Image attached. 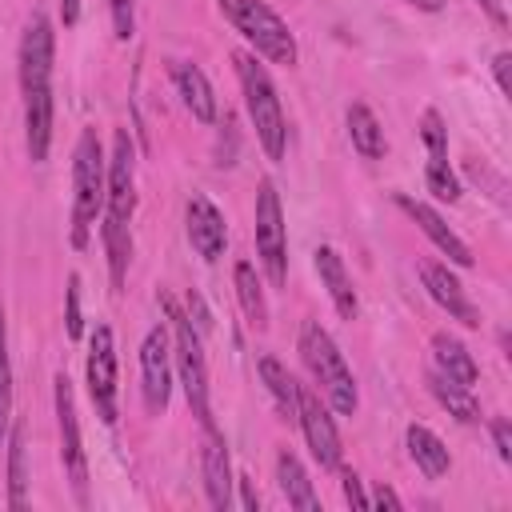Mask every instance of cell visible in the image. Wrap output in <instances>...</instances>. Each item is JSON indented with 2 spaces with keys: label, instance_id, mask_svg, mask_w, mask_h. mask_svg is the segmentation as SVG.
Wrapping results in <instances>:
<instances>
[{
  "label": "cell",
  "instance_id": "obj_3",
  "mask_svg": "<svg viewBox=\"0 0 512 512\" xmlns=\"http://www.w3.org/2000/svg\"><path fill=\"white\" fill-rule=\"evenodd\" d=\"M232 64H236V76H240L244 104H248V116H252L260 148L268 152V160H284L288 124H284V108H280V96H276V84H272L268 68L256 64V56H248V52H236Z\"/></svg>",
  "mask_w": 512,
  "mask_h": 512
},
{
  "label": "cell",
  "instance_id": "obj_38",
  "mask_svg": "<svg viewBox=\"0 0 512 512\" xmlns=\"http://www.w3.org/2000/svg\"><path fill=\"white\" fill-rule=\"evenodd\" d=\"M60 16H64V24H76L80 20V0H60Z\"/></svg>",
  "mask_w": 512,
  "mask_h": 512
},
{
  "label": "cell",
  "instance_id": "obj_20",
  "mask_svg": "<svg viewBox=\"0 0 512 512\" xmlns=\"http://www.w3.org/2000/svg\"><path fill=\"white\" fill-rule=\"evenodd\" d=\"M432 364H436L440 376H448V380H456V384H464V388H472L476 376H480L472 352H468L452 332H436V336H432Z\"/></svg>",
  "mask_w": 512,
  "mask_h": 512
},
{
  "label": "cell",
  "instance_id": "obj_28",
  "mask_svg": "<svg viewBox=\"0 0 512 512\" xmlns=\"http://www.w3.org/2000/svg\"><path fill=\"white\" fill-rule=\"evenodd\" d=\"M8 424H12V360H8V328L0 304V440H8Z\"/></svg>",
  "mask_w": 512,
  "mask_h": 512
},
{
  "label": "cell",
  "instance_id": "obj_21",
  "mask_svg": "<svg viewBox=\"0 0 512 512\" xmlns=\"http://www.w3.org/2000/svg\"><path fill=\"white\" fill-rule=\"evenodd\" d=\"M404 440H408V456H412V464L428 476V480H440L444 472H448V448H444V440L432 432V428H424V424H408V432H404Z\"/></svg>",
  "mask_w": 512,
  "mask_h": 512
},
{
  "label": "cell",
  "instance_id": "obj_18",
  "mask_svg": "<svg viewBox=\"0 0 512 512\" xmlns=\"http://www.w3.org/2000/svg\"><path fill=\"white\" fill-rule=\"evenodd\" d=\"M52 88H32L24 92V136H28V156L32 164L48 160V144H52Z\"/></svg>",
  "mask_w": 512,
  "mask_h": 512
},
{
  "label": "cell",
  "instance_id": "obj_25",
  "mask_svg": "<svg viewBox=\"0 0 512 512\" xmlns=\"http://www.w3.org/2000/svg\"><path fill=\"white\" fill-rule=\"evenodd\" d=\"M260 380L276 404V412L284 420H296V376L276 360V356H260Z\"/></svg>",
  "mask_w": 512,
  "mask_h": 512
},
{
  "label": "cell",
  "instance_id": "obj_4",
  "mask_svg": "<svg viewBox=\"0 0 512 512\" xmlns=\"http://www.w3.org/2000/svg\"><path fill=\"white\" fill-rule=\"evenodd\" d=\"M300 356H304L308 372L316 376V384H320L324 400L332 404V412L352 416V412H356V404H360V396H356V380H352V368L344 364V352L336 348V340H332L316 320H308V324L300 328Z\"/></svg>",
  "mask_w": 512,
  "mask_h": 512
},
{
  "label": "cell",
  "instance_id": "obj_13",
  "mask_svg": "<svg viewBox=\"0 0 512 512\" xmlns=\"http://www.w3.org/2000/svg\"><path fill=\"white\" fill-rule=\"evenodd\" d=\"M184 220H188V244H192L204 260H220V256H224V244H228L224 212H220L204 192H192V196H188V208H184Z\"/></svg>",
  "mask_w": 512,
  "mask_h": 512
},
{
  "label": "cell",
  "instance_id": "obj_30",
  "mask_svg": "<svg viewBox=\"0 0 512 512\" xmlns=\"http://www.w3.org/2000/svg\"><path fill=\"white\" fill-rule=\"evenodd\" d=\"M420 136L428 144V160H448V128H444V120H440L436 108H428L420 116Z\"/></svg>",
  "mask_w": 512,
  "mask_h": 512
},
{
  "label": "cell",
  "instance_id": "obj_12",
  "mask_svg": "<svg viewBox=\"0 0 512 512\" xmlns=\"http://www.w3.org/2000/svg\"><path fill=\"white\" fill-rule=\"evenodd\" d=\"M168 332L164 324L148 328L144 344H140V380H144V404L148 412H164L168 408V392H172V352H168Z\"/></svg>",
  "mask_w": 512,
  "mask_h": 512
},
{
  "label": "cell",
  "instance_id": "obj_32",
  "mask_svg": "<svg viewBox=\"0 0 512 512\" xmlns=\"http://www.w3.org/2000/svg\"><path fill=\"white\" fill-rule=\"evenodd\" d=\"M108 8H112V28H116V36L128 40V36H132V0H108Z\"/></svg>",
  "mask_w": 512,
  "mask_h": 512
},
{
  "label": "cell",
  "instance_id": "obj_15",
  "mask_svg": "<svg viewBox=\"0 0 512 512\" xmlns=\"http://www.w3.org/2000/svg\"><path fill=\"white\" fill-rule=\"evenodd\" d=\"M420 276H424V288H428V296L452 316V320H460L464 328H480V312H476V304L468 300V292H464V284L444 268V264H432V260H424L420 264Z\"/></svg>",
  "mask_w": 512,
  "mask_h": 512
},
{
  "label": "cell",
  "instance_id": "obj_23",
  "mask_svg": "<svg viewBox=\"0 0 512 512\" xmlns=\"http://www.w3.org/2000/svg\"><path fill=\"white\" fill-rule=\"evenodd\" d=\"M348 136H352V148L364 160H380L384 156V128H380L376 112L368 104H360V100L348 108Z\"/></svg>",
  "mask_w": 512,
  "mask_h": 512
},
{
  "label": "cell",
  "instance_id": "obj_6",
  "mask_svg": "<svg viewBox=\"0 0 512 512\" xmlns=\"http://www.w3.org/2000/svg\"><path fill=\"white\" fill-rule=\"evenodd\" d=\"M220 12L228 16V24L272 64H296V36L292 28L264 4V0H216Z\"/></svg>",
  "mask_w": 512,
  "mask_h": 512
},
{
  "label": "cell",
  "instance_id": "obj_31",
  "mask_svg": "<svg viewBox=\"0 0 512 512\" xmlns=\"http://www.w3.org/2000/svg\"><path fill=\"white\" fill-rule=\"evenodd\" d=\"M64 324H68V336L80 340V332H84V320H80V276H68V312H64Z\"/></svg>",
  "mask_w": 512,
  "mask_h": 512
},
{
  "label": "cell",
  "instance_id": "obj_27",
  "mask_svg": "<svg viewBox=\"0 0 512 512\" xmlns=\"http://www.w3.org/2000/svg\"><path fill=\"white\" fill-rule=\"evenodd\" d=\"M432 396L448 408V416H456L460 424H476L480 420V404L472 400V388H464V384H456V380H448V376H440V372H432Z\"/></svg>",
  "mask_w": 512,
  "mask_h": 512
},
{
  "label": "cell",
  "instance_id": "obj_16",
  "mask_svg": "<svg viewBox=\"0 0 512 512\" xmlns=\"http://www.w3.org/2000/svg\"><path fill=\"white\" fill-rule=\"evenodd\" d=\"M200 472H204L208 504L224 512V508L232 504V460H228L224 436H220L216 428H212V432H204V444H200Z\"/></svg>",
  "mask_w": 512,
  "mask_h": 512
},
{
  "label": "cell",
  "instance_id": "obj_36",
  "mask_svg": "<svg viewBox=\"0 0 512 512\" xmlns=\"http://www.w3.org/2000/svg\"><path fill=\"white\" fill-rule=\"evenodd\" d=\"M368 508H392V512H400V496H396L392 488H384V484H380V488L368 496Z\"/></svg>",
  "mask_w": 512,
  "mask_h": 512
},
{
  "label": "cell",
  "instance_id": "obj_29",
  "mask_svg": "<svg viewBox=\"0 0 512 512\" xmlns=\"http://www.w3.org/2000/svg\"><path fill=\"white\" fill-rule=\"evenodd\" d=\"M424 180H428V192L436 196V200H460V180H456V172L448 168V160H428V168H424Z\"/></svg>",
  "mask_w": 512,
  "mask_h": 512
},
{
  "label": "cell",
  "instance_id": "obj_5",
  "mask_svg": "<svg viewBox=\"0 0 512 512\" xmlns=\"http://www.w3.org/2000/svg\"><path fill=\"white\" fill-rule=\"evenodd\" d=\"M168 320H172V336H176V372H180V384H184V396H188V408L192 416L204 424V432L216 428L212 420V408H208V364H204V344H200V328L176 308V300L164 292L160 296Z\"/></svg>",
  "mask_w": 512,
  "mask_h": 512
},
{
  "label": "cell",
  "instance_id": "obj_8",
  "mask_svg": "<svg viewBox=\"0 0 512 512\" xmlns=\"http://www.w3.org/2000/svg\"><path fill=\"white\" fill-rule=\"evenodd\" d=\"M52 384H56V416H60V460H64V472L72 480L76 500L88 504V456H84V440H80V416H76L72 380L60 372Z\"/></svg>",
  "mask_w": 512,
  "mask_h": 512
},
{
  "label": "cell",
  "instance_id": "obj_19",
  "mask_svg": "<svg viewBox=\"0 0 512 512\" xmlns=\"http://www.w3.org/2000/svg\"><path fill=\"white\" fill-rule=\"evenodd\" d=\"M316 272H320V284L328 288L336 312H340L344 320H356V308H360V304H356V288H352V280H348V268H344L340 252L328 248V244H320V248H316Z\"/></svg>",
  "mask_w": 512,
  "mask_h": 512
},
{
  "label": "cell",
  "instance_id": "obj_9",
  "mask_svg": "<svg viewBox=\"0 0 512 512\" xmlns=\"http://www.w3.org/2000/svg\"><path fill=\"white\" fill-rule=\"evenodd\" d=\"M116 344H112V328L96 324L92 340H88V396L96 404V416L104 424H116L120 408H116Z\"/></svg>",
  "mask_w": 512,
  "mask_h": 512
},
{
  "label": "cell",
  "instance_id": "obj_1",
  "mask_svg": "<svg viewBox=\"0 0 512 512\" xmlns=\"http://www.w3.org/2000/svg\"><path fill=\"white\" fill-rule=\"evenodd\" d=\"M132 208H136V148H132V136L120 128L112 140L108 192H104V252H108V272L116 292L124 288V272L132 260V236H128Z\"/></svg>",
  "mask_w": 512,
  "mask_h": 512
},
{
  "label": "cell",
  "instance_id": "obj_7",
  "mask_svg": "<svg viewBox=\"0 0 512 512\" xmlns=\"http://www.w3.org/2000/svg\"><path fill=\"white\" fill-rule=\"evenodd\" d=\"M256 252H260L268 280L280 288L288 280V232H284L280 192L272 180H264L256 192Z\"/></svg>",
  "mask_w": 512,
  "mask_h": 512
},
{
  "label": "cell",
  "instance_id": "obj_39",
  "mask_svg": "<svg viewBox=\"0 0 512 512\" xmlns=\"http://www.w3.org/2000/svg\"><path fill=\"white\" fill-rule=\"evenodd\" d=\"M412 8H424V12H440L444 8V0H408Z\"/></svg>",
  "mask_w": 512,
  "mask_h": 512
},
{
  "label": "cell",
  "instance_id": "obj_10",
  "mask_svg": "<svg viewBox=\"0 0 512 512\" xmlns=\"http://www.w3.org/2000/svg\"><path fill=\"white\" fill-rule=\"evenodd\" d=\"M52 60H56V32L44 12H32L20 36V92L52 88Z\"/></svg>",
  "mask_w": 512,
  "mask_h": 512
},
{
  "label": "cell",
  "instance_id": "obj_34",
  "mask_svg": "<svg viewBox=\"0 0 512 512\" xmlns=\"http://www.w3.org/2000/svg\"><path fill=\"white\" fill-rule=\"evenodd\" d=\"M344 500H348L352 508H368V496H364V488H360V476H356V472H344Z\"/></svg>",
  "mask_w": 512,
  "mask_h": 512
},
{
  "label": "cell",
  "instance_id": "obj_24",
  "mask_svg": "<svg viewBox=\"0 0 512 512\" xmlns=\"http://www.w3.org/2000/svg\"><path fill=\"white\" fill-rule=\"evenodd\" d=\"M232 280H236V300L248 316L252 328H268V304H264V288H260V276L248 260H236L232 268Z\"/></svg>",
  "mask_w": 512,
  "mask_h": 512
},
{
  "label": "cell",
  "instance_id": "obj_11",
  "mask_svg": "<svg viewBox=\"0 0 512 512\" xmlns=\"http://www.w3.org/2000/svg\"><path fill=\"white\" fill-rule=\"evenodd\" d=\"M296 424L304 428V440L320 468H340V432L320 404V396L308 384H296Z\"/></svg>",
  "mask_w": 512,
  "mask_h": 512
},
{
  "label": "cell",
  "instance_id": "obj_26",
  "mask_svg": "<svg viewBox=\"0 0 512 512\" xmlns=\"http://www.w3.org/2000/svg\"><path fill=\"white\" fill-rule=\"evenodd\" d=\"M28 504V452H24V424L8 428V508Z\"/></svg>",
  "mask_w": 512,
  "mask_h": 512
},
{
  "label": "cell",
  "instance_id": "obj_33",
  "mask_svg": "<svg viewBox=\"0 0 512 512\" xmlns=\"http://www.w3.org/2000/svg\"><path fill=\"white\" fill-rule=\"evenodd\" d=\"M492 440H496L500 460L508 464V460H512V424H508L504 416H496V420H492Z\"/></svg>",
  "mask_w": 512,
  "mask_h": 512
},
{
  "label": "cell",
  "instance_id": "obj_35",
  "mask_svg": "<svg viewBox=\"0 0 512 512\" xmlns=\"http://www.w3.org/2000/svg\"><path fill=\"white\" fill-rule=\"evenodd\" d=\"M492 68H496V84H500V92H504V96H512V80H508V68H512V56H508V52H496V60H492Z\"/></svg>",
  "mask_w": 512,
  "mask_h": 512
},
{
  "label": "cell",
  "instance_id": "obj_14",
  "mask_svg": "<svg viewBox=\"0 0 512 512\" xmlns=\"http://www.w3.org/2000/svg\"><path fill=\"white\" fill-rule=\"evenodd\" d=\"M396 204H400V208H404V212L416 220V228H420V232H424V236H428V240H432V244H436V248H440V252H444L452 264L472 268V260H476V256H472V248H468V244H464V240H460V236H456V232L444 224V216H440L432 204L412 200V196H396Z\"/></svg>",
  "mask_w": 512,
  "mask_h": 512
},
{
  "label": "cell",
  "instance_id": "obj_37",
  "mask_svg": "<svg viewBox=\"0 0 512 512\" xmlns=\"http://www.w3.org/2000/svg\"><path fill=\"white\" fill-rule=\"evenodd\" d=\"M484 12H488V20L496 24V28H504L508 24V12H504V0H476Z\"/></svg>",
  "mask_w": 512,
  "mask_h": 512
},
{
  "label": "cell",
  "instance_id": "obj_17",
  "mask_svg": "<svg viewBox=\"0 0 512 512\" xmlns=\"http://www.w3.org/2000/svg\"><path fill=\"white\" fill-rule=\"evenodd\" d=\"M172 84H176L184 108H188L200 124H212V120H216V92H212V84H208V76H204L200 64L176 60V64H172Z\"/></svg>",
  "mask_w": 512,
  "mask_h": 512
},
{
  "label": "cell",
  "instance_id": "obj_2",
  "mask_svg": "<svg viewBox=\"0 0 512 512\" xmlns=\"http://www.w3.org/2000/svg\"><path fill=\"white\" fill-rule=\"evenodd\" d=\"M104 192H108V160L96 128H84L72 156V244L76 248H88L92 224L104 212Z\"/></svg>",
  "mask_w": 512,
  "mask_h": 512
},
{
  "label": "cell",
  "instance_id": "obj_22",
  "mask_svg": "<svg viewBox=\"0 0 512 512\" xmlns=\"http://www.w3.org/2000/svg\"><path fill=\"white\" fill-rule=\"evenodd\" d=\"M276 480H280V492L288 496L292 508H300V512H320V496L312 492V480H308L304 464H300L288 448L276 456Z\"/></svg>",
  "mask_w": 512,
  "mask_h": 512
}]
</instances>
